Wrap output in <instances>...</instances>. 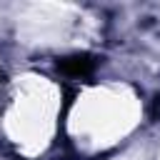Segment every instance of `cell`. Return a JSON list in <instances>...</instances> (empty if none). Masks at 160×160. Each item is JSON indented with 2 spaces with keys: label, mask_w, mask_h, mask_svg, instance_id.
Here are the masks:
<instances>
[{
  "label": "cell",
  "mask_w": 160,
  "mask_h": 160,
  "mask_svg": "<svg viewBox=\"0 0 160 160\" xmlns=\"http://www.w3.org/2000/svg\"><path fill=\"white\" fill-rule=\"evenodd\" d=\"M95 68V60L90 55H72V58H65L60 60V70L72 75V78H80V75H90Z\"/></svg>",
  "instance_id": "1"
}]
</instances>
